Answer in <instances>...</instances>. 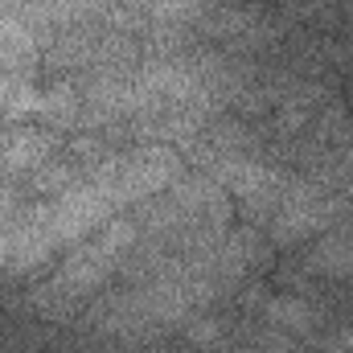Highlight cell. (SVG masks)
<instances>
[{
  "label": "cell",
  "instance_id": "cell-1",
  "mask_svg": "<svg viewBox=\"0 0 353 353\" xmlns=\"http://www.w3.org/2000/svg\"><path fill=\"white\" fill-rule=\"evenodd\" d=\"M173 173H176V161L169 152H144V157H132V161L99 173L94 181L62 193L54 205H41L33 218L17 222L0 239V267L21 271V267L46 259L54 247L87 234L90 226H99L103 218H111L115 205H128V201L161 189Z\"/></svg>",
  "mask_w": 353,
  "mask_h": 353
},
{
  "label": "cell",
  "instance_id": "cell-4",
  "mask_svg": "<svg viewBox=\"0 0 353 353\" xmlns=\"http://www.w3.org/2000/svg\"><path fill=\"white\" fill-rule=\"evenodd\" d=\"M132 4H144V8H157L165 17H185L197 8V0H132Z\"/></svg>",
  "mask_w": 353,
  "mask_h": 353
},
{
  "label": "cell",
  "instance_id": "cell-2",
  "mask_svg": "<svg viewBox=\"0 0 353 353\" xmlns=\"http://www.w3.org/2000/svg\"><path fill=\"white\" fill-rule=\"evenodd\" d=\"M128 239H132V226H115V234H107V239H99L94 247H87L83 255H74L70 267L62 271V279H58V288H70V292H83L90 288L94 279H103V271L107 263L128 247Z\"/></svg>",
  "mask_w": 353,
  "mask_h": 353
},
{
  "label": "cell",
  "instance_id": "cell-3",
  "mask_svg": "<svg viewBox=\"0 0 353 353\" xmlns=\"http://www.w3.org/2000/svg\"><path fill=\"white\" fill-rule=\"evenodd\" d=\"M37 157H46V144H41V136H21V144L8 152V161L17 165V169H25L29 161H37Z\"/></svg>",
  "mask_w": 353,
  "mask_h": 353
}]
</instances>
